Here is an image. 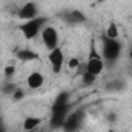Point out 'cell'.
<instances>
[{
	"label": "cell",
	"instance_id": "obj_1",
	"mask_svg": "<svg viewBox=\"0 0 132 132\" xmlns=\"http://www.w3.org/2000/svg\"><path fill=\"white\" fill-rule=\"evenodd\" d=\"M121 56V44L120 40L113 39H103V50H101V57L106 62H117Z\"/></svg>",
	"mask_w": 132,
	"mask_h": 132
},
{
	"label": "cell",
	"instance_id": "obj_2",
	"mask_svg": "<svg viewBox=\"0 0 132 132\" xmlns=\"http://www.w3.org/2000/svg\"><path fill=\"white\" fill-rule=\"evenodd\" d=\"M103 70H104V61H103L101 54H98L95 47H92L90 53H89V57H87V62H86V72L89 75L98 78V75H101Z\"/></svg>",
	"mask_w": 132,
	"mask_h": 132
},
{
	"label": "cell",
	"instance_id": "obj_3",
	"mask_svg": "<svg viewBox=\"0 0 132 132\" xmlns=\"http://www.w3.org/2000/svg\"><path fill=\"white\" fill-rule=\"evenodd\" d=\"M44 23H45V19H44V17H36V19H33V20L23 22V23L19 27V30H20L22 36H23L27 40H31V39L36 37V36L40 33V30L45 27Z\"/></svg>",
	"mask_w": 132,
	"mask_h": 132
},
{
	"label": "cell",
	"instance_id": "obj_4",
	"mask_svg": "<svg viewBox=\"0 0 132 132\" xmlns=\"http://www.w3.org/2000/svg\"><path fill=\"white\" fill-rule=\"evenodd\" d=\"M40 37H42V44L47 50H54L59 47V33L54 27H44L40 30Z\"/></svg>",
	"mask_w": 132,
	"mask_h": 132
},
{
	"label": "cell",
	"instance_id": "obj_5",
	"mask_svg": "<svg viewBox=\"0 0 132 132\" xmlns=\"http://www.w3.org/2000/svg\"><path fill=\"white\" fill-rule=\"evenodd\" d=\"M17 17L23 22H28V20H33V19L39 17V5L34 3V2L23 3L17 11Z\"/></svg>",
	"mask_w": 132,
	"mask_h": 132
},
{
	"label": "cell",
	"instance_id": "obj_6",
	"mask_svg": "<svg viewBox=\"0 0 132 132\" xmlns=\"http://www.w3.org/2000/svg\"><path fill=\"white\" fill-rule=\"evenodd\" d=\"M81 123H82V112H79V110L70 112L62 124V129H64V132H76V130H79Z\"/></svg>",
	"mask_w": 132,
	"mask_h": 132
},
{
	"label": "cell",
	"instance_id": "obj_7",
	"mask_svg": "<svg viewBox=\"0 0 132 132\" xmlns=\"http://www.w3.org/2000/svg\"><path fill=\"white\" fill-rule=\"evenodd\" d=\"M48 62L51 65L53 72L59 73L62 70V65L65 64V54H64V51L59 47L54 48V50H51V51H48Z\"/></svg>",
	"mask_w": 132,
	"mask_h": 132
},
{
	"label": "cell",
	"instance_id": "obj_8",
	"mask_svg": "<svg viewBox=\"0 0 132 132\" xmlns=\"http://www.w3.org/2000/svg\"><path fill=\"white\" fill-rule=\"evenodd\" d=\"M69 113H70L69 112V106H64V107L54 106L53 107V112H51V118H50V126L53 129L62 127V124H64V121H65V118H67Z\"/></svg>",
	"mask_w": 132,
	"mask_h": 132
},
{
	"label": "cell",
	"instance_id": "obj_9",
	"mask_svg": "<svg viewBox=\"0 0 132 132\" xmlns=\"http://www.w3.org/2000/svg\"><path fill=\"white\" fill-rule=\"evenodd\" d=\"M25 82H27V87H28V89H31V90H37V89H40V87L44 86L45 78H44V75H42L40 72L34 70V72H31V73L27 76Z\"/></svg>",
	"mask_w": 132,
	"mask_h": 132
},
{
	"label": "cell",
	"instance_id": "obj_10",
	"mask_svg": "<svg viewBox=\"0 0 132 132\" xmlns=\"http://www.w3.org/2000/svg\"><path fill=\"white\" fill-rule=\"evenodd\" d=\"M42 118L40 117H36V115H28L25 120H23V123H22V129L25 130V132H33V130H36L40 124H42Z\"/></svg>",
	"mask_w": 132,
	"mask_h": 132
},
{
	"label": "cell",
	"instance_id": "obj_11",
	"mask_svg": "<svg viewBox=\"0 0 132 132\" xmlns=\"http://www.w3.org/2000/svg\"><path fill=\"white\" fill-rule=\"evenodd\" d=\"M17 57H19L22 62H30V61H36V59H39V56H37L33 50H28V48L19 50V51H17Z\"/></svg>",
	"mask_w": 132,
	"mask_h": 132
},
{
	"label": "cell",
	"instance_id": "obj_12",
	"mask_svg": "<svg viewBox=\"0 0 132 132\" xmlns=\"http://www.w3.org/2000/svg\"><path fill=\"white\" fill-rule=\"evenodd\" d=\"M69 104H70L69 92H61L54 100V106H57V107H64V106H69Z\"/></svg>",
	"mask_w": 132,
	"mask_h": 132
},
{
	"label": "cell",
	"instance_id": "obj_13",
	"mask_svg": "<svg viewBox=\"0 0 132 132\" xmlns=\"http://www.w3.org/2000/svg\"><path fill=\"white\" fill-rule=\"evenodd\" d=\"M120 37V30L115 23H110L106 30V39H113V40H118Z\"/></svg>",
	"mask_w": 132,
	"mask_h": 132
},
{
	"label": "cell",
	"instance_id": "obj_14",
	"mask_svg": "<svg viewBox=\"0 0 132 132\" xmlns=\"http://www.w3.org/2000/svg\"><path fill=\"white\" fill-rule=\"evenodd\" d=\"M65 19H67L69 22H72V23H78V22H84L86 17H84L79 11H72V13L67 14V17H65Z\"/></svg>",
	"mask_w": 132,
	"mask_h": 132
},
{
	"label": "cell",
	"instance_id": "obj_15",
	"mask_svg": "<svg viewBox=\"0 0 132 132\" xmlns=\"http://www.w3.org/2000/svg\"><path fill=\"white\" fill-rule=\"evenodd\" d=\"M65 64H67V67L70 69V70H76L78 67H79V59L76 57V56H72V57H69V61L67 62H65Z\"/></svg>",
	"mask_w": 132,
	"mask_h": 132
},
{
	"label": "cell",
	"instance_id": "obj_16",
	"mask_svg": "<svg viewBox=\"0 0 132 132\" xmlns=\"http://www.w3.org/2000/svg\"><path fill=\"white\" fill-rule=\"evenodd\" d=\"M95 81H96V76H92V75H89L87 72L82 73V84L92 86V84H95Z\"/></svg>",
	"mask_w": 132,
	"mask_h": 132
},
{
	"label": "cell",
	"instance_id": "obj_17",
	"mask_svg": "<svg viewBox=\"0 0 132 132\" xmlns=\"http://www.w3.org/2000/svg\"><path fill=\"white\" fill-rule=\"evenodd\" d=\"M23 96H25V92L22 89H14V93H13V100L14 101H20Z\"/></svg>",
	"mask_w": 132,
	"mask_h": 132
},
{
	"label": "cell",
	"instance_id": "obj_18",
	"mask_svg": "<svg viewBox=\"0 0 132 132\" xmlns=\"http://www.w3.org/2000/svg\"><path fill=\"white\" fill-rule=\"evenodd\" d=\"M3 73H5V76H13L14 73H16V67L14 65H8V67H5V70H3Z\"/></svg>",
	"mask_w": 132,
	"mask_h": 132
},
{
	"label": "cell",
	"instance_id": "obj_19",
	"mask_svg": "<svg viewBox=\"0 0 132 132\" xmlns=\"http://www.w3.org/2000/svg\"><path fill=\"white\" fill-rule=\"evenodd\" d=\"M104 132H117V130H113V129H107V130H104Z\"/></svg>",
	"mask_w": 132,
	"mask_h": 132
},
{
	"label": "cell",
	"instance_id": "obj_20",
	"mask_svg": "<svg viewBox=\"0 0 132 132\" xmlns=\"http://www.w3.org/2000/svg\"><path fill=\"white\" fill-rule=\"evenodd\" d=\"M48 132H53V130H48Z\"/></svg>",
	"mask_w": 132,
	"mask_h": 132
}]
</instances>
